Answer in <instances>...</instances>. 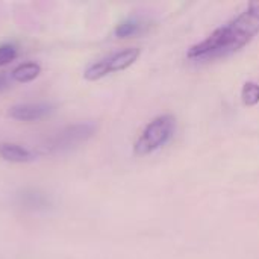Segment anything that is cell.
I'll return each mask as SVG.
<instances>
[{
	"label": "cell",
	"instance_id": "10",
	"mask_svg": "<svg viewBox=\"0 0 259 259\" xmlns=\"http://www.w3.org/2000/svg\"><path fill=\"white\" fill-rule=\"evenodd\" d=\"M241 99L247 106H255L256 103H259V83L246 82L241 90Z\"/></svg>",
	"mask_w": 259,
	"mask_h": 259
},
{
	"label": "cell",
	"instance_id": "8",
	"mask_svg": "<svg viewBox=\"0 0 259 259\" xmlns=\"http://www.w3.org/2000/svg\"><path fill=\"white\" fill-rule=\"evenodd\" d=\"M144 27V23L141 18L137 17H129L124 21H121L117 27H115V36L118 38H127L132 35H137L141 32V29Z\"/></svg>",
	"mask_w": 259,
	"mask_h": 259
},
{
	"label": "cell",
	"instance_id": "5",
	"mask_svg": "<svg viewBox=\"0 0 259 259\" xmlns=\"http://www.w3.org/2000/svg\"><path fill=\"white\" fill-rule=\"evenodd\" d=\"M52 112V105L46 102L38 103H18L9 109V115L18 121H35Z\"/></svg>",
	"mask_w": 259,
	"mask_h": 259
},
{
	"label": "cell",
	"instance_id": "9",
	"mask_svg": "<svg viewBox=\"0 0 259 259\" xmlns=\"http://www.w3.org/2000/svg\"><path fill=\"white\" fill-rule=\"evenodd\" d=\"M21 203L29 208H44L47 206V197L38 191H24L20 194Z\"/></svg>",
	"mask_w": 259,
	"mask_h": 259
},
{
	"label": "cell",
	"instance_id": "3",
	"mask_svg": "<svg viewBox=\"0 0 259 259\" xmlns=\"http://www.w3.org/2000/svg\"><path fill=\"white\" fill-rule=\"evenodd\" d=\"M141 50L138 47H127L118 52H114L96 62H93L91 65H88L83 71V77L87 80H99L111 73L115 71H121L129 68L132 64H135V61L140 58Z\"/></svg>",
	"mask_w": 259,
	"mask_h": 259
},
{
	"label": "cell",
	"instance_id": "4",
	"mask_svg": "<svg viewBox=\"0 0 259 259\" xmlns=\"http://www.w3.org/2000/svg\"><path fill=\"white\" fill-rule=\"evenodd\" d=\"M96 129H97V126L93 121H82V123L67 126L65 129H62L58 134H55L53 137H50L46 141L44 149L47 153H58V152L70 150V149L85 143L87 140H90L96 134Z\"/></svg>",
	"mask_w": 259,
	"mask_h": 259
},
{
	"label": "cell",
	"instance_id": "12",
	"mask_svg": "<svg viewBox=\"0 0 259 259\" xmlns=\"http://www.w3.org/2000/svg\"><path fill=\"white\" fill-rule=\"evenodd\" d=\"M8 87V80H6V77L5 76H0V91L2 90H5Z\"/></svg>",
	"mask_w": 259,
	"mask_h": 259
},
{
	"label": "cell",
	"instance_id": "2",
	"mask_svg": "<svg viewBox=\"0 0 259 259\" xmlns=\"http://www.w3.org/2000/svg\"><path fill=\"white\" fill-rule=\"evenodd\" d=\"M176 131V118L170 114L155 117L147 126L143 129L141 135L134 144V152L138 156H146L158 149L164 147L175 135Z\"/></svg>",
	"mask_w": 259,
	"mask_h": 259
},
{
	"label": "cell",
	"instance_id": "11",
	"mask_svg": "<svg viewBox=\"0 0 259 259\" xmlns=\"http://www.w3.org/2000/svg\"><path fill=\"white\" fill-rule=\"evenodd\" d=\"M17 58V49L12 44H2L0 46V67L8 65Z\"/></svg>",
	"mask_w": 259,
	"mask_h": 259
},
{
	"label": "cell",
	"instance_id": "6",
	"mask_svg": "<svg viewBox=\"0 0 259 259\" xmlns=\"http://www.w3.org/2000/svg\"><path fill=\"white\" fill-rule=\"evenodd\" d=\"M0 156L8 161V162H14V164H26V162H32L36 159V155L20 146V144H14V143H3L0 146Z\"/></svg>",
	"mask_w": 259,
	"mask_h": 259
},
{
	"label": "cell",
	"instance_id": "1",
	"mask_svg": "<svg viewBox=\"0 0 259 259\" xmlns=\"http://www.w3.org/2000/svg\"><path fill=\"white\" fill-rule=\"evenodd\" d=\"M259 32V0L250 2L237 17L217 27L203 41L190 47L191 61H214L226 58L246 47Z\"/></svg>",
	"mask_w": 259,
	"mask_h": 259
},
{
	"label": "cell",
	"instance_id": "7",
	"mask_svg": "<svg viewBox=\"0 0 259 259\" xmlns=\"http://www.w3.org/2000/svg\"><path fill=\"white\" fill-rule=\"evenodd\" d=\"M41 73V65L36 62H24L17 65L12 71H11V77L12 80L18 82V83H27L35 80Z\"/></svg>",
	"mask_w": 259,
	"mask_h": 259
}]
</instances>
